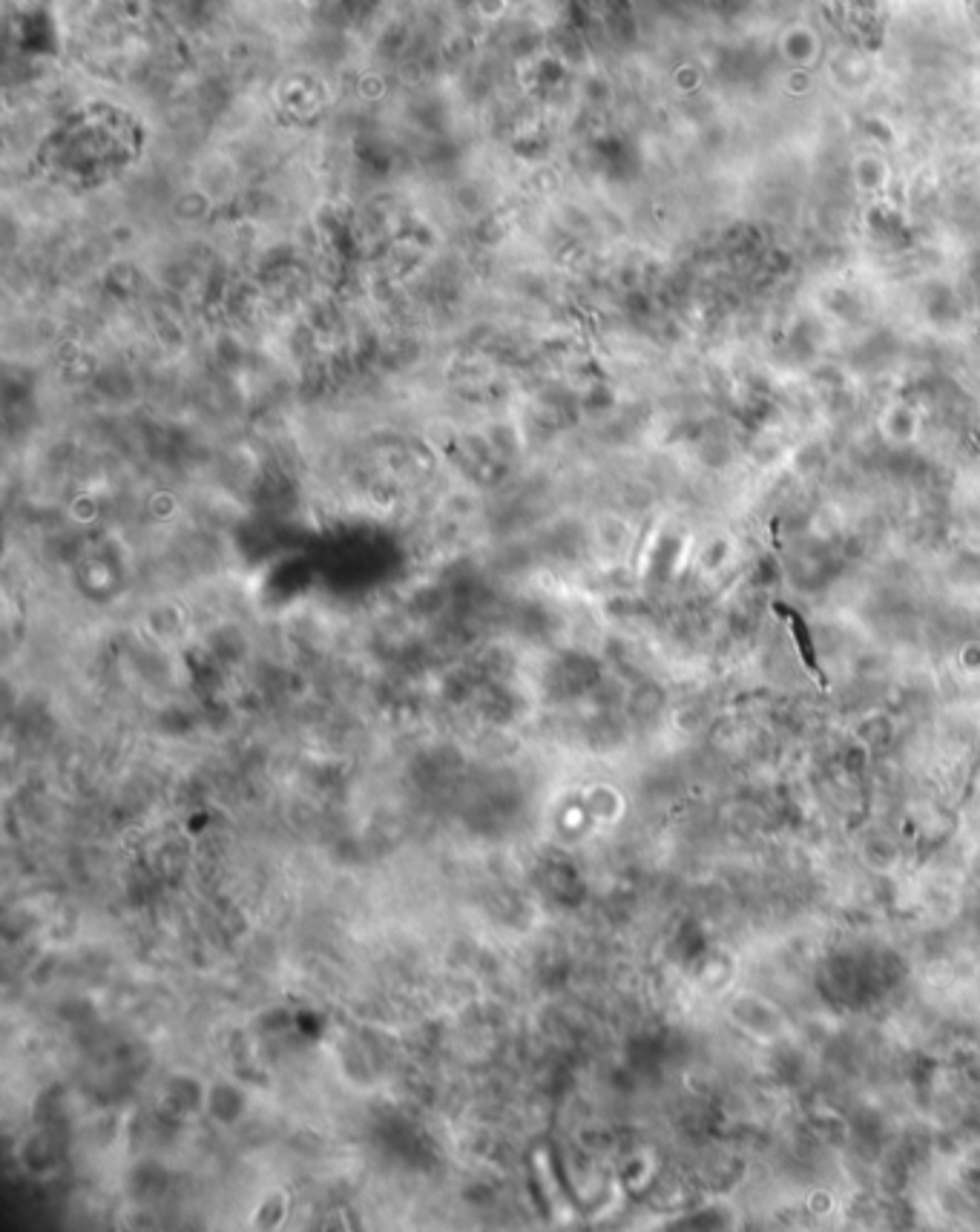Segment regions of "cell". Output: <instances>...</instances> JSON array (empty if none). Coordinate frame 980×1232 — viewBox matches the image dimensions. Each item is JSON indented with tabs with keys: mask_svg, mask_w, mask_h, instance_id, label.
Returning <instances> with one entry per match:
<instances>
[{
	"mask_svg": "<svg viewBox=\"0 0 980 1232\" xmlns=\"http://www.w3.org/2000/svg\"><path fill=\"white\" fill-rule=\"evenodd\" d=\"M776 612L788 621V632H791V638H794V644L800 647V656H803V663H806V669L817 678L819 684L825 687V675H822V669H819L817 663V653H814V647H811V635H808V627H806V621L794 612V609H785V606H776Z\"/></svg>",
	"mask_w": 980,
	"mask_h": 1232,
	"instance_id": "6da1fadb",
	"label": "cell"
}]
</instances>
